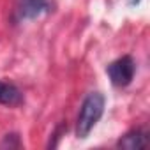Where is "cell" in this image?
I'll return each instance as SVG.
<instances>
[{
	"mask_svg": "<svg viewBox=\"0 0 150 150\" xmlns=\"http://www.w3.org/2000/svg\"><path fill=\"white\" fill-rule=\"evenodd\" d=\"M104 96L101 92H90L80 108L78 113V122H76V136L80 139L88 138V134L92 132V129L96 127V124L101 120L103 113H104Z\"/></svg>",
	"mask_w": 150,
	"mask_h": 150,
	"instance_id": "obj_1",
	"label": "cell"
},
{
	"mask_svg": "<svg viewBox=\"0 0 150 150\" xmlns=\"http://www.w3.org/2000/svg\"><path fill=\"white\" fill-rule=\"evenodd\" d=\"M106 72H108V76L115 87H127L134 78L136 64H134L131 55H124V57L117 58L115 62H111L108 65Z\"/></svg>",
	"mask_w": 150,
	"mask_h": 150,
	"instance_id": "obj_2",
	"label": "cell"
},
{
	"mask_svg": "<svg viewBox=\"0 0 150 150\" xmlns=\"http://www.w3.org/2000/svg\"><path fill=\"white\" fill-rule=\"evenodd\" d=\"M48 9H50L48 0H21L18 7V14L21 20H34L39 14L46 13Z\"/></svg>",
	"mask_w": 150,
	"mask_h": 150,
	"instance_id": "obj_3",
	"label": "cell"
},
{
	"mask_svg": "<svg viewBox=\"0 0 150 150\" xmlns=\"http://www.w3.org/2000/svg\"><path fill=\"white\" fill-rule=\"evenodd\" d=\"M148 145V136L145 131L141 129H134V131H129L127 134H124L117 146L118 148H125V150H139V148H145Z\"/></svg>",
	"mask_w": 150,
	"mask_h": 150,
	"instance_id": "obj_4",
	"label": "cell"
},
{
	"mask_svg": "<svg viewBox=\"0 0 150 150\" xmlns=\"http://www.w3.org/2000/svg\"><path fill=\"white\" fill-rule=\"evenodd\" d=\"M23 103V96L18 87L13 83L0 81V104L4 106H18Z\"/></svg>",
	"mask_w": 150,
	"mask_h": 150,
	"instance_id": "obj_5",
	"label": "cell"
},
{
	"mask_svg": "<svg viewBox=\"0 0 150 150\" xmlns=\"http://www.w3.org/2000/svg\"><path fill=\"white\" fill-rule=\"evenodd\" d=\"M20 145H21V143H20V136H18L16 132H13V134H6L4 141L0 143V148H6V146L16 148V146H20Z\"/></svg>",
	"mask_w": 150,
	"mask_h": 150,
	"instance_id": "obj_6",
	"label": "cell"
},
{
	"mask_svg": "<svg viewBox=\"0 0 150 150\" xmlns=\"http://www.w3.org/2000/svg\"><path fill=\"white\" fill-rule=\"evenodd\" d=\"M129 4L131 6H136V4H139V0H129Z\"/></svg>",
	"mask_w": 150,
	"mask_h": 150,
	"instance_id": "obj_7",
	"label": "cell"
}]
</instances>
